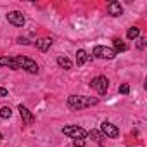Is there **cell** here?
Returning a JSON list of instances; mask_svg holds the SVG:
<instances>
[{
	"label": "cell",
	"instance_id": "1",
	"mask_svg": "<svg viewBox=\"0 0 147 147\" xmlns=\"http://www.w3.org/2000/svg\"><path fill=\"white\" fill-rule=\"evenodd\" d=\"M99 102L97 97H87V95H69L67 97V107L71 111H80L85 107H92Z\"/></svg>",
	"mask_w": 147,
	"mask_h": 147
},
{
	"label": "cell",
	"instance_id": "2",
	"mask_svg": "<svg viewBox=\"0 0 147 147\" xmlns=\"http://www.w3.org/2000/svg\"><path fill=\"white\" fill-rule=\"evenodd\" d=\"M12 59H14V62H16V69H24V71L31 73V75H36L38 69H40L38 64H36L33 59H30V57H24V55H14Z\"/></svg>",
	"mask_w": 147,
	"mask_h": 147
},
{
	"label": "cell",
	"instance_id": "3",
	"mask_svg": "<svg viewBox=\"0 0 147 147\" xmlns=\"http://www.w3.org/2000/svg\"><path fill=\"white\" fill-rule=\"evenodd\" d=\"M62 133H64V135H67L69 138H75V140H83V138L87 137V131H85L82 126H78V125H69V126H64V128H62Z\"/></svg>",
	"mask_w": 147,
	"mask_h": 147
},
{
	"label": "cell",
	"instance_id": "4",
	"mask_svg": "<svg viewBox=\"0 0 147 147\" xmlns=\"http://www.w3.org/2000/svg\"><path fill=\"white\" fill-rule=\"evenodd\" d=\"M90 87H92V88H95L99 95H106V92H107V88H109V82H107V78H106V76H97V78H94V80H92Z\"/></svg>",
	"mask_w": 147,
	"mask_h": 147
},
{
	"label": "cell",
	"instance_id": "5",
	"mask_svg": "<svg viewBox=\"0 0 147 147\" xmlns=\"http://www.w3.org/2000/svg\"><path fill=\"white\" fill-rule=\"evenodd\" d=\"M94 55L99 57V59H114V57H116V52H114V49H111V47L97 45V47L94 49Z\"/></svg>",
	"mask_w": 147,
	"mask_h": 147
},
{
	"label": "cell",
	"instance_id": "6",
	"mask_svg": "<svg viewBox=\"0 0 147 147\" xmlns=\"http://www.w3.org/2000/svg\"><path fill=\"white\" fill-rule=\"evenodd\" d=\"M100 133L106 135V137H109V138H116V137L119 135V130H118L116 125H113V123H109V121H104V123L100 125Z\"/></svg>",
	"mask_w": 147,
	"mask_h": 147
},
{
	"label": "cell",
	"instance_id": "7",
	"mask_svg": "<svg viewBox=\"0 0 147 147\" xmlns=\"http://www.w3.org/2000/svg\"><path fill=\"white\" fill-rule=\"evenodd\" d=\"M7 21L11 23V24H14V26H18V28H21V26H24V23H26V19H24V16L19 12V11H11L9 14H7Z\"/></svg>",
	"mask_w": 147,
	"mask_h": 147
},
{
	"label": "cell",
	"instance_id": "8",
	"mask_svg": "<svg viewBox=\"0 0 147 147\" xmlns=\"http://www.w3.org/2000/svg\"><path fill=\"white\" fill-rule=\"evenodd\" d=\"M18 111H19V114H21V118H23V121H24L26 125H33V123H35V116L30 113V109H28V107H24L23 104H19Z\"/></svg>",
	"mask_w": 147,
	"mask_h": 147
},
{
	"label": "cell",
	"instance_id": "9",
	"mask_svg": "<svg viewBox=\"0 0 147 147\" xmlns=\"http://www.w3.org/2000/svg\"><path fill=\"white\" fill-rule=\"evenodd\" d=\"M107 12H109L111 16L118 18V16H121V14H123V7H121V4H119V2L113 0V2H109V4H107Z\"/></svg>",
	"mask_w": 147,
	"mask_h": 147
},
{
	"label": "cell",
	"instance_id": "10",
	"mask_svg": "<svg viewBox=\"0 0 147 147\" xmlns=\"http://www.w3.org/2000/svg\"><path fill=\"white\" fill-rule=\"evenodd\" d=\"M35 45H36V49H38V50L47 52V50L50 49V45H52V38H40V40H36V42H35Z\"/></svg>",
	"mask_w": 147,
	"mask_h": 147
},
{
	"label": "cell",
	"instance_id": "11",
	"mask_svg": "<svg viewBox=\"0 0 147 147\" xmlns=\"http://www.w3.org/2000/svg\"><path fill=\"white\" fill-rule=\"evenodd\" d=\"M88 59H90V55H88L85 50H78V52H76V64H78V66H83Z\"/></svg>",
	"mask_w": 147,
	"mask_h": 147
},
{
	"label": "cell",
	"instance_id": "12",
	"mask_svg": "<svg viewBox=\"0 0 147 147\" xmlns=\"http://www.w3.org/2000/svg\"><path fill=\"white\" fill-rule=\"evenodd\" d=\"M57 64H59L62 69H71V66H73V62H71L66 55H59V57H57Z\"/></svg>",
	"mask_w": 147,
	"mask_h": 147
},
{
	"label": "cell",
	"instance_id": "13",
	"mask_svg": "<svg viewBox=\"0 0 147 147\" xmlns=\"http://www.w3.org/2000/svg\"><path fill=\"white\" fill-rule=\"evenodd\" d=\"M5 66V67H11V69H16V62L12 57H0V67Z\"/></svg>",
	"mask_w": 147,
	"mask_h": 147
},
{
	"label": "cell",
	"instance_id": "14",
	"mask_svg": "<svg viewBox=\"0 0 147 147\" xmlns=\"http://www.w3.org/2000/svg\"><path fill=\"white\" fill-rule=\"evenodd\" d=\"M126 36H128V40H135V38H138V36H140V30H138L137 26H133V28H130V30H128Z\"/></svg>",
	"mask_w": 147,
	"mask_h": 147
},
{
	"label": "cell",
	"instance_id": "15",
	"mask_svg": "<svg viewBox=\"0 0 147 147\" xmlns=\"http://www.w3.org/2000/svg\"><path fill=\"white\" fill-rule=\"evenodd\" d=\"M113 42H114V52H116V54H118V52H125V50L128 49V47H126L121 40H118V38H116V40H113Z\"/></svg>",
	"mask_w": 147,
	"mask_h": 147
},
{
	"label": "cell",
	"instance_id": "16",
	"mask_svg": "<svg viewBox=\"0 0 147 147\" xmlns=\"http://www.w3.org/2000/svg\"><path fill=\"white\" fill-rule=\"evenodd\" d=\"M11 116H12V109L9 106H4L2 109H0V118H2V119H7Z\"/></svg>",
	"mask_w": 147,
	"mask_h": 147
},
{
	"label": "cell",
	"instance_id": "17",
	"mask_svg": "<svg viewBox=\"0 0 147 147\" xmlns=\"http://www.w3.org/2000/svg\"><path fill=\"white\" fill-rule=\"evenodd\" d=\"M88 135H90V138H94L95 142H100V140H102V137H104V135H102L100 131H97V130H92Z\"/></svg>",
	"mask_w": 147,
	"mask_h": 147
},
{
	"label": "cell",
	"instance_id": "18",
	"mask_svg": "<svg viewBox=\"0 0 147 147\" xmlns=\"http://www.w3.org/2000/svg\"><path fill=\"white\" fill-rule=\"evenodd\" d=\"M128 92H130V87H128L126 83H123V85H119V94H125V95H126Z\"/></svg>",
	"mask_w": 147,
	"mask_h": 147
},
{
	"label": "cell",
	"instance_id": "19",
	"mask_svg": "<svg viewBox=\"0 0 147 147\" xmlns=\"http://www.w3.org/2000/svg\"><path fill=\"white\" fill-rule=\"evenodd\" d=\"M145 43H147V40H145V38H140V40H138V49H140V50L145 49Z\"/></svg>",
	"mask_w": 147,
	"mask_h": 147
},
{
	"label": "cell",
	"instance_id": "20",
	"mask_svg": "<svg viewBox=\"0 0 147 147\" xmlns=\"http://www.w3.org/2000/svg\"><path fill=\"white\" fill-rule=\"evenodd\" d=\"M18 43H21V45H23V43H24V45H28L30 42H28L26 38H18Z\"/></svg>",
	"mask_w": 147,
	"mask_h": 147
},
{
	"label": "cell",
	"instance_id": "21",
	"mask_svg": "<svg viewBox=\"0 0 147 147\" xmlns=\"http://www.w3.org/2000/svg\"><path fill=\"white\" fill-rule=\"evenodd\" d=\"M83 144H85V142H83V140H75V145H76V147H82V145H83Z\"/></svg>",
	"mask_w": 147,
	"mask_h": 147
},
{
	"label": "cell",
	"instance_id": "22",
	"mask_svg": "<svg viewBox=\"0 0 147 147\" xmlns=\"http://www.w3.org/2000/svg\"><path fill=\"white\" fill-rule=\"evenodd\" d=\"M7 95V90L5 88H0V97H5Z\"/></svg>",
	"mask_w": 147,
	"mask_h": 147
},
{
	"label": "cell",
	"instance_id": "23",
	"mask_svg": "<svg viewBox=\"0 0 147 147\" xmlns=\"http://www.w3.org/2000/svg\"><path fill=\"white\" fill-rule=\"evenodd\" d=\"M0 138H2V133H0Z\"/></svg>",
	"mask_w": 147,
	"mask_h": 147
}]
</instances>
